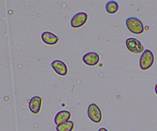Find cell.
<instances>
[{
    "instance_id": "obj_1",
    "label": "cell",
    "mask_w": 157,
    "mask_h": 131,
    "mask_svg": "<svg viewBox=\"0 0 157 131\" xmlns=\"http://www.w3.org/2000/svg\"><path fill=\"white\" fill-rule=\"evenodd\" d=\"M126 25L132 33L139 35L144 32V26L142 22L136 17H130L126 20Z\"/></svg>"
},
{
    "instance_id": "obj_2",
    "label": "cell",
    "mask_w": 157,
    "mask_h": 131,
    "mask_svg": "<svg viewBox=\"0 0 157 131\" xmlns=\"http://www.w3.org/2000/svg\"><path fill=\"white\" fill-rule=\"evenodd\" d=\"M154 63V55L152 51L146 49L141 55L140 59V66L143 70H147L153 66Z\"/></svg>"
},
{
    "instance_id": "obj_3",
    "label": "cell",
    "mask_w": 157,
    "mask_h": 131,
    "mask_svg": "<svg viewBox=\"0 0 157 131\" xmlns=\"http://www.w3.org/2000/svg\"><path fill=\"white\" fill-rule=\"evenodd\" d=\"M87 115L90 120L94 123H98L102 120V113H101V109L95 103H91L89 105L88 109H87Z\"/></svg>"
},
{
    "instance_id": "obj_4",
    "label": "cell",
    "mask_w": 157,
    "mask_h": 131,
    "mask_svg": "<svg viewBox=\"0 0 157 131\" xmlns=\"http://www.w3.org/2000/svg\"><path fill=\"white\" fill-rule=\"evenodd\" d=\"M126 46L127 49L133 53L144 52V46L140 42L135 38H128L126 40Z\"/></svg>"
},
{
    "instance_id": "obj_5",
    "label": "cell",
    "mask_w": 157,
    "mask_h": 131,
    "mask_svg": "<svg viewBox=\"0 0 157 131\" xmlns=\"http://www.w3.org/2000/svg\"><path fill=\"white\" fill-rule=\"evenodd\" d=\"M87 14L86 12H78V13L75 14L72 17L71 20V26L73 28H75V29H78V28L84 26L86 22H87Z\"/></svg>"
},
{
    "instance_id": "obj_6",
    "label": "cell",
    "mask_w": 157,
    "mask_h": 131,
    "mask_svg": "<svg viewBox=\"0 0 157 131\" xmlns=\"http://www.w3.org/2000/svg\"><path fill=\"white\" fill-rule=\"evenodd\" d=\"M41 103H42V99L41 96H35L32 97L29 102V107L31 112L35 114L38 113L41 110Z\"/></svg>"
},
{
    "instance_id": "obj_7",
    "label": "cell",
    "mask_w": 157,
    "mask_h": 131,
    "mask_svg": "<svg viewBox=\"0 0 157 131\" xmlns=\"http://www.w3.org/2000/svg\"><path fill=\"white\" fill-rule=\"evenodd\" d=\"M83 62L87 66H96L100 61V56L98 53L94 52H89L84 55L82 58Z\"/></svg>"
},
{
    "instance_id": "obj_8",
    "label": "cell",
    "mask_w": 157,
    "mask_h": 131,
    "mask_svg": "<svg viewBox=\"0 0 157 131\" xmlns=\"http://www.w3.org/2000/svg\"><path fill=\"white\" fill-rule=\"evenodd\" d=\"M52 67L57 74L60 76H66L67 73V67L64 62L56 59L52 63Z\"/></svg>"
},
{
    "instance_id": "obj_9",
    "label": "cell",
    "mask_w": 157,
    "mask_h": 131,
    "mask_svg": "<svg viewBox=\"0 0 157 131\" xmlns=\"http://www.w3.org/2000/svg\"><path fill=\"white\" fill-rule=\"evenodd\" d=\"M71 118V113L67 110L59 111L55 117V123L58 125L64 123L65 122L69 121Z\"/></svg>"
},
{
    "instance_id": "obj_10",
    "label": "cell",
    "mask_w": 157,
    "mask_h": 131,
    "mask_svg": "<svg viewBox=\"0 0 157 131\" xmlns=\"http://www.w3.org/2000/svg\"><path fill=\"white\" fill-rule=\"evenodd\" d=\"M41 39L47 45H55L58 42V37L51 32H44L41 34Z\"/></svg>"
},
{
    "instance_id": "obj_11",
    "label": "cell",
    "mask_w": 157,
    "mask_h": 131,
    "mask_svg": "<svg viewBox=\"0 0 157 131\" xmlns=\"http://www.w3.org/2000/svg\"><path fill=\"white\" fill-rule=\"evenodd\" d=\"M74 124L73 121H67L64 123L58 125L56 126V130L57 131H72L74 129Z\"/></svg>"
},
{
    "instance_id": "obj_12",
    "label": "cell",
    "mask_w": 157,
    "mask_h": 131,
    "mask_svg": "<svg viewBox=\"0 0 157 131\" xmlns=\"http://www.w3.org/2000/svg\"><path fill=\"white\" fill-rule=\"evenodd\" d=\"M119 9V5L116 1H109L106 5V10L108 13L114 14Z\"/></svg>"
},
{
    "instance_id": "obj_13",
    "label": "cell",
    "mask_w": 157,
    "mask_h": 131,
    "mask_svg": "<svg viewBox=\"0 0 157 131\" xmlns=\"http://www.w3.org/2000/svg\"><path fill=\"white\" fill-rule=\"evenodd\" d=\"M98 131H108V130H107L106 128H101V129H99V130Z\"/></svg>"
},
{
    "instance_id": "obj_14",
    "label": "cell",
    "mask_w": 157,
    "mask_h": 131,
    "mask_svg": "<svg viewBox=\"0 0 157 131\" xmlns=\"http://www.w3.org/2000/svg\"><path fill=\"white\" fill-rule=\"evenodd\" d=\"M155 92H156V94L157 95V84H156V86H155Z\"/></svg>"
}]
</instances>
